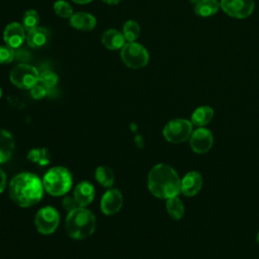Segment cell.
<instances>
[{"instance_id":"6da1fadb","label":"cell","mask_w":259,"mask_h":259,"mask_svg":"<svg viewBox=\"0 0 259 259\" xmlns=\"http://www.w3.org/2000/svg\"><path fill=\"white\" fill-rule=\"evenodd\" d=\"M9 196L17 205L28 207L37 203L44 192L42 181L28 172L19 173L9 183Z\"/></svg>"},{"instance_id":"7a4b0ae2","label":"cell","mask_w":259,"mask_h":259,"mask_svg":"<svg viewBox=\"0 0 259 259\" xmlns=\"http://www.w3.org/2000/svg\"><path fill=\"white\" fill-rule=\"evenodd\" d=\"M180 178L167 164L155 165L148 174V188L158 198L168 199L180 192Z\"/></svg>"},{"instance_id":"3957f363","label":"cell","mask_w":259,"mask_h":259,"mask_svg":"<svg viewBox=\"0 0 259 259\" xmlns=\"http://www.w3.org/2000/svg\"><path fill=\"white\" fill-rule=\"evenodd\" d=\"M96 226L95 215L85 207H77L69 211L65 229L67 234L75 240H83L93 234Z\"/></svg>"},{"instance_id":"277c9868","label":"cell","mask_w":259,"mask_h":259,"mask_svg":"<svg viewBox=\"0 0 259 259\" xmlns=\"http://www.w3.org/2000/svg\"><path fill=\"white\" fill-rule=\"evenodd\" d=\"M42 185L48 193L54 196L63 195L67 193L72 186L71 173L65 167H53L45 174Z\"/></svg>"},{"instance_id":"5b68a950","label":"cell","mask_w":259,"mask_h":259,"mask_svg":"<svg viewBox=\"0 0 259 259\" xmlns=\"http://www.w3.org/2000/svg\"><path fill=\"white\" fill-rule=\"evenodd\" d=\"M39 73L31 65L18 64L12 68L9 74L10 81L13 85L20 89L30 90L34 85L38 83Z\"/></svg>"},{"instance_id":"8992f818","label":"cell","mask_w":259,"mask_h":259,"mask_svg":"<svg viewBox=\"0 0 259 259\" xmlns=\"http://www.w3.org/2000/svg\"><path fill=\"white\" fill-rule=\"evenodd\" d=\"M120 57L122 62L130 68L140 69L145 67L150 59L146 48L136 41H127L121 48Z\"/></svg>"},{"instance_id":"52a82bcc","label":"cell","mask_w":259,"mask_h":259,"mask_svg":"<svg viewBox=\"0 0 259 259\" xmlns=\"http://www.w3.org/2000/svg\"><path fill=\"white\" fill-rule=\"evenodd\" d=\"M191 134L192 122L183 118L170 120L163 128L164 138L173 144L185 142L190 138Z\"/></svg>"},{"instance_id":"ba28073f","label":"cell","mask_w":259,"mask_h":259,"mask_svg":"<svg viewBox=\"0 0 259 259\" xmlns=\"http://www.w3.org/2000/svg\"><path fill=\"white\" fill-rule=\"evenodd\" d=\"M60 223V215L53 206L41 207L34 217V225L38 233L49 235L54 233Z\"/></svg>"},{"instance_id":"9c48e42d","label":"cell","mask_w":259,"mask_h":259,"mask_svg":"<svg viewBox=\"0 0 259 259\" xmlns=\"http://www.w3.org/2000/svg\"><path fill=\"white\" fill-rule=\"evenodd\" d=\"M221 8L229 16L242 19L250 16L254 10V0H221Z\"/></svg>"},{"instance_id":"30bf717a","label":"cell","mask_w":259,"mask_h":259,"mask_svg":"<svg viewBox=\"0 0 259 259\" xmlns=\"http://www.w3.org/2000/svg\"><path fill=\"white\" fill-rule=\"evenodd\" d=\"M213 143V137L209 130L199 126L192 132L190 136V147L193 152L203 154L210 150Z\"/></svg>"},{"instance_id":"8fae6325","label":"cell","mask_w":259,"mask_h":259,"mask_svg":"<svg viewBox=\"0 0 259 259\" xmlns=\"http://www.w3.org/2000/svg\"><path fill=\"white\" fill-rule=\"evenodd\" d=\"M122 202L123 198L121 192L118 189L109 188L102 195L100 201L101 211L106 215H112L121 208Z\"/></svg>"},{"instance_id":"7c38bea8","label":"cell","mask_w":259,"mask_h":259,"mask_svg":"<svg viewBox=\"0 0 259 259\" xmlns=\"http://www.w3.org/2000/svg\"><path fill=\"white\" fill-rule=\"evenodd\" d=\"M26 38L25 29L22 24L18 22H11L7 24L3 31V39L5 44L13 49L19 48Z\"/></svg>"},{"instance_id":"4fadbf2b","label":"cell","mask_w":259,"mask_h":259,"mask_svg":"<svg viewBox=\"0 0 259 259\" xmlns=\"http://www.w3.org/2000/svg\"><path fill=\"white\" fill-rule=\"evenodd\" d=\"M202 184V176L196 171H190L182 178L180 182V191L185 196H194L199 192Z\"/></svg>"},{"instance_id":"5bb4252c","label":"cell","mask_w":259,"mask_h":259,"mask_svg":"<svg viewBox=\"0 0 259 259\" xmlns=\"http://www.w3.org/2000/svg\"><path fill=\"white\" fill-rule=\"evenodd\" d=\"M51 38V31L42 26H36L35 28L28 30L26 33V42L32 49H40L45 47Z\"/></svg>"},{"instance_id":"9a60e30c","label":"cell","mask_w":259,"mask_h":259,"mask_svg":"<svg viewBox=\"0 0 259 259\" xmlns=\"http://www.w3.org/2000/svg\"><path fill=\"white\" fill-rule=\"evenodd\" d=\"M94 187L88 181H81L74 189V198L77 204L81 207H85L91 203L94 198Z\"/></svg>"},{"instance_id":"2e32d148","label":"cell","mask_w":259,"mask_h":259,"mask_svg":"<svg viewBox=\"0 0 259 259\" xmlns=\"http://www.w3.org/2000/svg\"><path fill=\"white\" fill-rule=\"evenodd\" d=\"M70 24L72 27L76 29L89 31L95 27L96 19L90 13L77 12V13H73V15L70 17Z\"/></svg>"},{"instance_id":"e0dca14e","label":"cell","mask_w":259,"mask_h":259,"mask_svg":"<svg viewBox=\"0 0 259 259\" xmlns=\"http://www.w3.org/2000/svg\"><path fill=\"white\" fill-rule=\"evenodd\" d=\"M101 42L108 50H121V48L125 45V38L122 32L116 29H108L104 31L101 36Z\"/></svg>"},{"instance_id":"ac0fdd59","label":"cell","mask_w":259,"mask_h":259,"mask_svg":"<svg viewBox=\"0 0 259 259\" xmlns=\"http://www.w3.org/2000/svg\"><path fill=\"white\" fill-rule=\"evenodd\" d=\"M14 150V140L11 134L0 128V164L8 161Z\"/></svg>"},{"instance_id":"d6986e66","label":"cell","mask_w":259,"mask_h":259,"mask_svg":"<svg viewBox=\"0 0 259 259\" xmlns=\"http://www.w3.org/2000/svg\"><path fill=\"white\" fill-rule=\"evenodd\" d=\"M213 117V109L210 106L204 105L197 107L191 114V122L197 126L207 124Z\"/></svg>"},{"instance_id":"ffe728a7","label":"cell","mask_w":259,"mask_h":259,"mask_svg":"<svg viewBox=\"0 0 259 259\" xmlns=\"http://www.w3.org/2000/svg\"><path fill=\"white\" fill-rule=\"evenodd\" d=\"M220 7L218 0H203L194 6V12L200 17H208L215 14Z\"/></svg>"},{"instance_id":"44dd1931","label":"cell","mask_w":259,"mask_h":259,"mask_svg":"<svg viewBox=\"0 0 259 259\" xmlns=\"http://www.w3.org/2000/svg\"><path fill=\"white\" fill-rule=\"evenodd\" d=\"M166 209L168 214L174 220H180L184 214V205L178 196H173L167 199Z\"/></svg>"},{"instance_id":"7402d4cb","label":"cell","mask_w":259,"mask_h":259,"mask_svg":"<svg viewBox=\"0 0 259 259\" xmlns=\"http://www.w3.org/2000/svg\"><path fill=\"white\" fill-rule=\"evenodd\" d=\"M95 178L97 182L104 187H110L114 182L113 172L106 166H99L95 170Z\"/></svg>"},{"instance_id":"603a6c76","label":"cell","mask_w":259,"mask_h":259,"mask_svg":"<svg viewBox=\"0 0 259 259\" xmlns=\"http://www.w3.org/2000/svg\"><path fill=\"white\" fill-rule=\"evenodd\" d=\"M140 25L135 20H127L122 27V34L125 40L132 42L135 41L140 35Z\"/></svg>"},{"instance_id":"cb8c5ba5","label":"cell","mask_w":259,"mask_h":259,"mask_svg":"<svg viewBox=\"0 0 259 259\" xmlns=\"http://www.w3.org/2000/svg\"><path fill=\"white\" fill-rule=\"evenodd\" d=\"M39 15L34 9L27 10L22 16V26L26 31L31 30L38 26Z\"/></svg>"},{"instance_id":"d4e9b609","label":"cell","mask_w":259,"mask_h":259,"mask_svg":"<svg viewBox=\"0 0 259 259\" xmlns=\"http://www.w3.org/2000/svg\"><path fill=\"white\" fill-rule=\"evenodd\" d=\"M58 75L56 73H54L53 71H42L39 73V77H38V83L41 84L42 86H45L48 90H52L56 87L57 83H58Z\"/></svg>"},{"instance_id":"484cf974","label":"cell","mask_w":259,"mask_h":259,"mask_svg":"<svg viewBox=\"0 0 259 259\" xmlns=\"http://www.w3.org/2000/svg\"><path fill=\"white\" fill-rule=\"evenodd\" d=\"M55 13L63 18H70L73 15V9L71 5L65 0H58L54 4Z\"/></svg>"},{"instance_id":"4316f807","label":"cell","mask_w":259,"mask_h":259,"mask_svg":"<svg viewBox=\"0 0 259 259\" xmlns=\"http://www.w3.org/2000/svg\"><path fill=\"white\" fill-rule=\"evenodd\" d=\"M15 51L9 46H0V64H8L13 61Z\"/></svg>"},{"instance_id":"83f0119b","label":"cell","mask_w":259,"mask_h":259,"mask_svg":"<svg viewBox=\"0 0 259 259\" xmlns=\"http://www.w3.org/2000/svg\"><path fill=\"white\" fill-rule=\"evenodd\" d=\"M48 93H49V90L39 83H37L30 89V94L34 99H41L46 95H48Z\"/></svg>"},{"instance_id":"f1b7e54d","label":"cell","mask_w":259,"mask_h":259,"mask_svg":"<svg viewBox=\"0 0 259 259\" xmlns=\"http://www.w3.org/2000/svg\"><path fill=\"white\" fill-rule=\"evenodd\" d=\"M62 203H63L64 208H65L66 210H68V211H72V210H74L75 208L79 207V205L77 204L75 198H74V197H71V196H66V197L63 199V202H62Z\"/></svg>"},{"instance_id":"f546056e","label":"cell","mask_w":259,"mask_h":259,"mask_svg":"<svg viewBox=\"0 0 259 259\" xmlns=\"http://www.w3.org/2000/svg\"><path fill=\"white\" fill-rule=\"evenodd\" d=\"M44 152H45V150H42V152H40L39 149H32V150L28 153L27 157H28V159L31 160L32 162H39V163H41V160H42L41 155L44 154Z\"/></svg>"},{"instance_id":"4dcf8cb0","label":"cell","mask_w":259,"mask_h":259,"mask_svg":"<svg viewBox=\"0 0 259 259\" xmlns=\"http://www.w3.org/2000/svg\"><path fill=\"white\" fill-rule=\"evenodd\" d=\"M6 186V175L5 172L0 168V193L4 190Z\"/></svg>"},{"instance_id":"1f68e13d","label":"cell","mask_w":259,"mask_h":259,"mask_svg":"<svg viewBox=\"0 0 259 259\" xmlns=\"http://www.w3.org/2000/svg\"><path fill=\"white\" fill-rule=\"evenodd\" d=\"M102 1L109 4V5H115V4L120 2V0H102Z\"/></svg>"},{"instance_id":"d6a6232c","label":"cell","mask_w":259,"mask_h":259,"mask_svg":"<svg viewBox=\"0 0 259 259\" xmlns=\"http://www.w3.org/2000/svg\"><path fill=\"white\" fill-rule=\"evenodd\" d=\"M72 1L77 4H87V3H90L92 0H72Z\"/></svg>"},{"instance_id":"836d02e7","label":"cell","mask_w":259,"mask_h":259,"mask_svg":"<svg viewBox=\"0 0 259 259\" xmlns=\"http://www.w3.org/2000/svg\"><path fill=\"white\" fill-rule=\"evenodd\" d=\"M201 1H203V0H190V2H191L192 4H194V5L198 4V3H199V2H201Z\"/></svg>"},{"instance_id":"e575fe53","label":"cell","mask_w":259,"mask_h":259,"mask_svg":"<svg viewBox=\"0 0 259 259\" xmlns=\"http://www.w3.org/2000/svg\"><path fill=\"white\" fill-rule=\"evenodd\" d=\"M257 242H258V244H259V232H258V234H257Z\"/></svg>"},{"instance_id":"d590c367","label":"cell","mask_w":259,"mask_h":259,"mask_svg":"<svg viewBox=\"0 0 259 259\" xmlns=\"http://www.w3.org/2000/svg\"><path fill=\"white\" fill-rule=\"evenodd\" d=\"M1 96H2V90H1V88H0V98H1Z\"/></svg>"}]
</instances>
